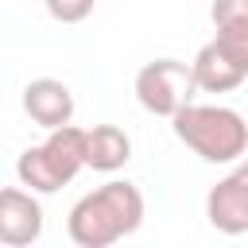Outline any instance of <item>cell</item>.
<instances>
[{"label": "cell", "mask_w": 248, "mask_h": 248, "mask_svg": "<svg viewBox=\"0 0 248 248\" xmlns=\"http://www.w3.org/2000/svg\"><path fill=\"white\" fill-rule=\"evenodd\" d=\"M46 12L58 23H81L93 12V0H46Z\"/></svg>", "instance_id": "7c38bea8"}, {"label": "cell", "mask_w": 248, "mask_h": 248, "mask_svg": "<svg viewBox=\"0 0 248 248\" xmlns=\"http://www.w3.org/2000/svg\"><path fill=\"white\" fill-rule=\"evenodd\" d=\"M140 225H143V194L124 178H112L93 194L78 198L66 217V232L78 248H108L120 236H132Z\"/></svg>", "instance_id": "6da1fadb"}, {"label": "cell", "mask_w": 248, "mask_h": 248, "mask_svg": "<svg viewBox=\"0 0 248 248\" xmlns=\"http://www.w3.org/2000/svg\"><path fill=\"white\" fill-rule=\"evenodd\" d=\"M23 112L39 128H46V132L50 128H62V124L74 120V93L58 78H35L23 89Z\"/></svg>", "instance_id": "52a82bcc"}, {"label": "cell", "mask_w": 248, "mask_h": 248, "mask_svg": "<svg viewBox=\"0 0 248 248\" xmlns=\"http://www.w3.org/2000/svg\"><path fill=\"white\" fill-rule=\"evenodd\" d=\"M198 93V78L190 62L178 58H155L136 74V101L151 116H174L182 112Z\"/></svg>", "instance_id": "277c9868"}, {"label": "cell", "mask_w": 248, "mask_h": 248, "mask_svg": "<svg viewBox=\"0 0 248 248\" xmlns=\"http://www.w3.org/2000/svg\"><path fill=\"white\" fill-rule=\"evenodd\" d=\"M170 120H174V136L205 163H236L248 151V124L236 108L190 101Z\"/></svg>", "instance_id": "7a4b0ae2"}, {"label": "cell", "mask_w": 248, "mask_h": 248, "mask_svg": "<svg viewBox=\"0 0 248 248\" xmlns=\"http://www.w3.org/2000/svg\"><path fill=\"white\" fill-rule=\"evenodd\" d=\"M213 39L229 50V58H232L236 66L248 70V23H240V27H217Z\"/></svg>", "instance_id": "30bf717a"}, {"label": "cell", "mask_w": 248, "mask_h": 248, "mask_svg": "<svg viewBox=\"0 0 248 248\" xmlns=\"http://www.w3.org/2000/svg\"><path fill=\"white\" fill-rule=\"evenodd\" d=\"M43 236V205L35 202V190L8 186L0 190V244L27 248Z\"/></svg>", "instance_id": "8992f818"}, {"label": "cell", "mask_w": 248, "mask_h": 248, "mask_svg": "<svg viewBox=\"0 0 248 248\" xmlns=\"http://www.w3.org/2000/svg\"><path fill=\"white\" fill-rule=\"evenodd\" d=\"M209 19L213 27H240L248 23V0H213Z\"/></svg>", "instance_id": "8fae6325"}, {"label": "cell", "mask_w": 248, "mask_h": 248, "mask_svg": "<svg viewBox=\"0 0 248 248\" xmlns=\"http://www.w3.org/2000/svg\"><path fill=\"white\" fill-rule=\"evenodd\" d=\"M85 167V128L62 124L50 128V136L35 147H27L16 163V174L27 190L35 194H54L66 182H74V174Z\"/></svg>", "instance_id": "3957f363"}, {"label": "cell", "mask_w": 248, "mask_h": 248, "mask_svg": "<svg viewBox=\"0 0 248 248\" xmlns=\"http://www.w3.org/2000/svg\"><path fill=\"white\" fill-rule=\"evenodd\" d=\"M190 66H194V78H198V89H202V93H229V89H236V85L248 78V70L236 66L217 39L205 43V46L194 54Z\"/></svg>", "instance_id": "ba28073f"}, {"label": "cell", "mask_w": 248, "mask_h": 248, "mask_svg": "<svg viewBox=\"0 0 248 248\" xmlns=\"http://www.w3.org/2000/svg\"><path fill=\"white\" fill-rule=\"evenodd\" d=\"M132 159V140L116 124H93L85 128V167L93 170H120Z\"/></svg>", "instance_id": "9c48e42d"}, {"label": "cell", "mask_w": 248, "mask_h": 248, "mask_svg": "<svg viewBox=\"0 0 248 248\" xmlns=\"http://www.w3.org/2000/svg\"><path fill=\"white\" fill-rule=\"evenodd\" d=\"M205 217L217 232L240 236L248 232V159L236 163L232 174H225L209 194H205Z\"/></svg>", "instance_id": "5b68a950"}]
</instances>
